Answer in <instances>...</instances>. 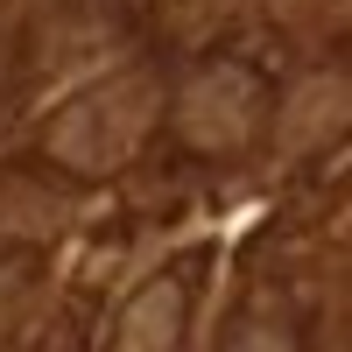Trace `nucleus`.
<instances>
[{
	"instance_id": "1",
	"label": "nucleus",
	"mask_w": 352,
	"mask_h": 352,
	"mask_svg": "<svg viewBox=\"0 0 352 352\" xmlns=\"http://www.w3.org/2000/svg\"><path fill=\"white\" fill-rule=\"evenodd\" d=\"M254 106H261L254 78H240V71H212V78L190 85V99H184V127H190L197 141H212V148H219V141L247 134Z\"/></svg>"
}]
</instances>
